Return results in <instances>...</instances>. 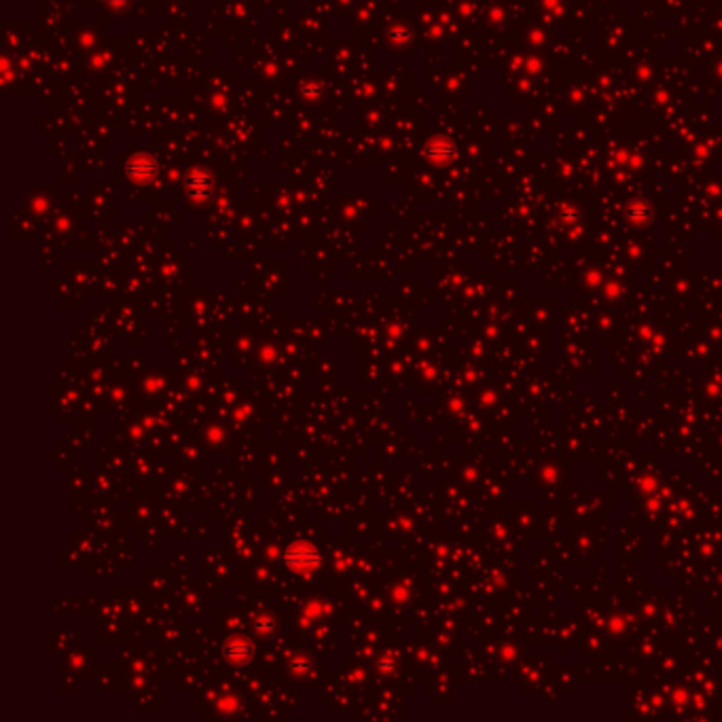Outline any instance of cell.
<instances>
[{
	"label": "cell",
	"mask_w": 722,
	"mask_h": 722,
	"mask_svg": "<svg viewBox=\"0 0 722 722\" xmlns=\"http://www.w3.org/2000/svg\"><path fill=\"white\" fill-rule=\"evenodd\" d=\"M284 559H286V566H290L292 572H299V574L314 572L320 566V555L316 547L310 543H294L290 549H286Z\"/></svg>",
	"instance_id": "cell-1"
},
{
	"label": "cell",
	"mask_w": 722,
	"mask_h": 722,
	"mask_svg": "<svg viewBox=\"0 0 722 722\" xmlns=\"http://www.w3.org/2000/svg\"><path fill=\"white\" fill-rule=\"evenodd\" d=\"M250 652H253V646L246 638H235V640L227 642V646H225L227 661H231V663H235V665L246 663V661L250 659Z\"/></svg>",
	"instance_id": "cell-2"
}]
</instances>
